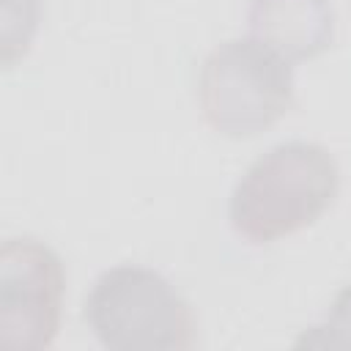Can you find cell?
<instances>
[{
    "instance_id": "6da1fadb",
    "label": "cell",
    "mask_w": 351,
    "mask_h": 351,
    "mask_svg": "<svg viewBox=\"0 0 351 351\" xmlns=\"http://www.w3.org/2000/svg\"><path fill=\"white\" fill-rule=\"evenodd\" d=\"M337 165L315 143H282L258 156L230 195L239 236L266 244L313 225L337 195Z\"/></svg>"
},
{
    "instance_id": "7a4b0ae2",
    "label": "cell",
    "mask_w": 351,
    "mask_h": 351,
    "mask_svg": "<svg viewBox=\"0 0 351 351\" xmlns=\"http://www.w3.org/2000/svg\"><path fill=\"white\" fill-rule=\"evenodd\" d=\"M197 99L219 134L255 137L293 101L291 63L255 36L225 41L203 60Z\"/></svg>"
},
{
    "instance_id": "3957f363",
    "label": "cell",
    "mask_w": 351,
    "mask_h": 351,
    "mask_svg": "<svg viewBox=\"0 0 351 351\" xmlns=\"http://www.w3.org/2000/svg\"><path fill=\"white\" fill-rule=\"evenodd\" d=\"M85 318L110 348H186L195 329L176 288L140 266L104 271L85 302Z\"/></svg>"
},
{
    "instance_id": "277c9868",
    "label": "cell",
    "mask_w": 351,
    "mask_h": 351,
    "mask_svg": "<svg viewBox=\"0 0 351 351\" xmlns=\"http://www.w3.org/2000/svg\"><path fill=\"white\" fill-rule=\"evenodd\" d=\"M252 36L288 63L321 55L332 41L326 0H252Z\"/></svg>"
},
{
    "instance_id": "5b68a950",
    "label": "cell",
    "mask_w": 351,
    "mask_h": 351,
    "mask_svg": "<svg viewBox=\"0 0 351 351\" xmlns=\"http://www.w3.org/2000/svg\"><path fill=\"white\" fill-rule=\"evenodd\" d=\"M299 346H351V285L335 299L326 324L318 326L315 335H304Z\"/></svg>"
}]
</instances>
